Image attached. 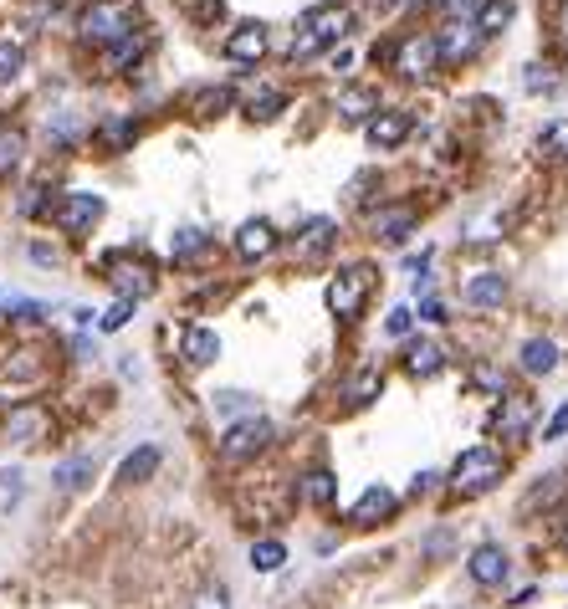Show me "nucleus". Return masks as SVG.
<instances>
[{
    "mask_svg": "<svg viewBox=\"0 0 568 609\" xmlns=\"http://www.w3.org/2000/svg\"><path fill=\"white\" fill-rule=\"evenodd\" d=\"M492 425H497L502 441H522V435H528V425H533V400H528V395H507Z\"/></svg>",
    "mask_w": 568,
    "mask_h": 609,
    "instance_id": "nucleus-14",
    "label": "nucleus"
},
{
    "mask_svg": "<svg viewBox=\"0 0 568 609\" xmlns=\"http://www.w3.org/2000/svg\"><path fill=\"white\" fill-rule=\"evenodd\" d=\"M302 502L308 507H333L338 502V482H333L328 466H313L308 476H302Z\"/></svg>",
    "mask_w": 568,
    "mask_h": 609,
    "instance_id": "nucleus-22",
    "label": "nucleus"
},
{
    "mask_svg": "<svg viewBox=\"0 0 568 609\" xmlns=\"http://www.w3.org/2000/svg\"><path fill=\"white\" fill-rule=\"evenodd\" d=\"M395 512H400V497L389 487H364L359 502L348 507V522H354V528H374V522H389Z\"/></svg>",
    "mask_w": 568,
    "mask_h": 609,
    "instance_id": "nucleus-8",
    "label": "nucleus"
},
{
    "mask_svg": "<svg viewBox=\"0 0 568 609\" xmlns=\"http://www.w3.org/2000/svg\"><path fill=\"white\" fill-rule=\"evenodd\" d=\"M277 113H282V93H272V87L251 98V118H277Z\"/></svg>",
    "mask_w": 568,
    "mask_h": 609,
    "instance_id": "nucleus-39",
    "label": "nucleus"
},
{
    "mask_svg": "<svg viewBox=\"0 0 568 609\" xmlns=\"http://www.w3.org/2000/svg\"><path fill=\"white\" fill-rule=\"evenodd\" d=\"M31 261H41V267H57V251L52 246H31Z\"/></svg>",
    "mask_w": 568,
    "mask_h": 609,
    "instance_id": "nucleus-48",
    "label": "nucleus"
},
{
    "mask_svg": "<svg viewBox=\"0 0 568 609\" xmlns=\"http://www.w3.org/2000/svg\"><path fill=\"white\" fill-rule=\"evenodd\" d=\"M435 482H441V476H435V471H420V476H415V492H430Z\"/></svg>",
    "mask_w": 568,
    "mask_h": 609,
    "instance_id": "nucleus-50",
    "label": "nucleus"
},
{
    "mask_svg": "<svg viewBox=\"0 0 568 609\" xmlns=\"http://www.w3.org/2000/svg\"><path fill=\"white\" fill-rule=\"evenodd\" d=\"M77 26L87 41H123V36H134V6L128 0H93Z\"/></svg>",
    "mask_w": 568,
    "mask_h": 609,
    "instance_id": "nucleus-4",
    "label": "nucleus"
},
{
    "mask_svg": "<svg viewBox=\"0 0 568 609\" xmlns=\"http://www.w3.org/2000/svg\"><path fill=\"white\" fill-rule=\"evenodd\" d=\"M379 395H384V369H379V364H364L354 379L343 384V405H354V410L374 405Z\"/></svg>",
    "mask_w": 568,
    "mask_h": 609,
    "instance_id": "nucleus-17",
    "label": "nucleus"
},
{
    "mask_svg": "<svg viewBox=\"0 0 568 609\" xmlns=\"http://www.w3.org/2000/svg\"><path fill=\"white\" fill-rule=\"evenodd\" d=\"M333 231H338V226L328 221V215H313V221L302 226V236H297V256H302V261H318V256L333 246Z\"/></svg>",
    "mask_w": 568,
    "mask_h": 609,
    "instance_id": "nucleus-20",
    "label": "nucleus"
},
{
    "mask_svg": "<svg viewBox=\"0 0 568 609\" xmlns=\"http://www.w3.org/2000/svg\"><path fill=\"white\" fill-rule=\"evenodd\" d=\"M159 446H139L134 456H123V466H118V482H128V487H134V482H149V476L159 471Z\"/></svg>",
    "mask_w": 568,
    "mask_h": 609,
    "instance_id": "nucleus-23",
    "label": "nucleus"
},
{
    "mask_svg": "<svg viewBox=\"0 0 568 609\" xmlns=\"http://www.w3.org/2000/svg\"><path fill=\"white\" fill-rule=\"evenodd\" d=\"M476 41H482V26L471 21H451L441 36H435V47H441V62H466L476 52Z\"/></svg>",
    "mask_w": 568,
    "mask_h": 609,
    "instance_id": "nucleus-13",
    "label": "nucleus"
},
{
    "mask_svg": "<svg viewBox=\"0 0 568 609\" xmlns=\"http://www.w3.org/2000/svg\"><path fill=\"white\" fill-rule=\"evenodd\" d=\"M180 359L190 369H210L215 359H221V338H215V328H185L180 333Z\"/></svg>",
    "mask_w": 568,
    "mask_h": 609,
    "instance_id": "nucleus-11",
    "label": "nucleus"
},
{
    "mask_svg": "<svg viewBox=\"0 0 568 609\" xmlns=\"http://www.w3.org/2000/svg\"><path fill=\"white\" fill-rule=\"evenodd\" d=\"M502 471H507V461H502L497 446H471L451 466V492L456 497H482V492H492L502 482Z\"/></svg>",
    "mask_w": 568,
    "mask_h": 609,
    "instance_id": "nucleus-1",
    "label": "nucleus"
},
{
    "mask_svg": "<svg viewBox=\"0 0 568 609\" xmlns=\"http://www.w3.org/2000/svg\"><path fill=\"white\" fill-rule=\"evenodd\" d=\"M517 359H522V374H553L558 369V343L553 338H528Z\"/></svg>",
    "mask_w": 568,
    "mask_h": 609,
    "instance_id": "nucleus-21",
    "label": "nucleus"
},
{
    "mask_svg": "<svg viewBox=\"0 0 568 609\" xmlns=\"http://www.w3.org/2000/svg\"><path fill=\"white\" fill-rule=\"evenodd\" d=\"M558 543H563V548H568V522H563V533H558Z\"/></svg>",
    "mask_w": 568,
    "mask_h": 609,
    "instance_id": "nucleus-51",
    "label": "nucleus"
},
{
    "mask_svg": "<svg viewBox=\"0 0 568 609\" xmlns=\"http://www.w3.org/2000/svg\"><path fill=\"white\" fill-rule=\"evenodd\" d=\"M466 384H471V389H482V395H497V400H507V374H502V369H492V364H471Z\"/></svg>",
    "mask_w": 568,
    "mask_h": 609,
    "instance_id": "nucleus-27",
    "label": "nucleus"
},
{
    "mask_svg": "<svg viewBox=\"0 0 568 609\" xmlns=\"http://www.w3.org/2000/svg\"><path fill=\"white\" fill-rule=\"evenodd\" d=\"M435 62H441L435 36H405L400 47H395V72H400V77H430Z\"/></svg>",
    "mask_w": 568,
    "mask_h": 609,
    "instance_id": "nucleus-7",
    "label": "nucleus"
},
{
    "mask_svg": "<svg viewBox=\"0 0 568 609\" xmlns=\"http://www.w3.org/2000/svg\"><path fill=\"white\" fill-rule=\"evenodd\" d=\"M343 36H348V11L343 6H318V11L302 16V36H297L292 57H313L323 47H338Z\"/></svg>",
    "mask_w": 568,
    "mask_h": 609,
    "instance_id": "nucleus-3",
    "label": "nucleus"
},
{
    "mask_svg": "<svg viewBox=\"0 0 568 609\" xmlns=\"http://www.w3.org/2000/svg\"><path fill=\"white\" fill-rule=\"evenodd\" d=\"M185 609H231V589L226 584H200Z\"/></svg>",
    "mask_w": 568,
    "mask_h": 609,
    "instance_id": "nucleus-33",
    "label": "nucleus"
},
{
    "mask_svg": "<svg viewBox=\"0 0 568 609\" xmlns=\"http://www.w3.org/2000/svg\"><path fill=\"white\" fill-rule=\"evenodd\" d=\"M226 57L231 62H261V57H267V26H256V21L236 26L226 36Z\"/></svg>",
    "mask_w": 568,
    "mask_h": 609,
    "instance_id": "nucleus-15",
    "label": "nucleus"
},
{
    "mask_svg": "<svg viewBox=\"0 0 568 609\" xmlns=\"http://www.w3.org/2000/svg\"><path fill=\"white\" fill-rule=\"evenodd\" d=\"M410 328H415V313L410 308H389V318H384V333L389 338H405Z\"/></svg>",
    "mask_w": 568,
    "mask_h": 609,
    "instance_id": "nucleus-40",
    "label": "nucleus"
},
{
    "mask_svg": "<svg viewBox=\"0 0 568 609\" xmlns=\"http://www.w3.org/2000/svg\"><path fill=\"white\" fill-rule=\"evenodd\" d=\"M338 113H343L348 123H359V118L379 113V103H374V93H364V87H348V93L338 98Z\"/></svg>",
    "mask_w": 568,
    "mask_h": 609,
    "instance_id": "nucleus-29",
    "label": "nucleus"
},
{
    "mask_svg": "<svg viewBox=\"0 0 568 609\" xmlns=\"http://www.w3.org/2000/svg\"><path fill=\"white\" fill-rule=\"evenodd\" d=\"M144 57V36L134 31V36H123V41H113V52H108V67L113 72H123L128 62H139Z\"/></svg>",
    "mask_w": 568,
    "mask_h": 609,
    "instance_id": "nucleus-32",
    "label": "nucleus"
},
{
    "mask_svg": "<svg viewBox=\"0 0 568 609\" xmlns=\"http://www.w3.org/2000/svg\"><path fill=\"white\" fill-rule=\"evenodd\" d=\"M512 21V6H507V0H502V6H497V0H492V6L482 11V36H492V31H502Z\"/></svg>",
    "mask_w": 568,
    "mask_h": 609,
    "instance_id": "nucleus-38",
    "label": "nucleus"
},
{
    "mask_svg": "<svg viewBox=\"0 0 568 609\" xmlns=\"http://www.w3.org/2000/svg\"><path fill=\"white\" fill-rule=\"evenodd\" d=\"M103 139H108L113 149H123V144H134V139H139V123H134V118H113V123L103 128Z\"/></svg>",
    "mask_w": 568,
    "mask_h": 609,
    "instance_id": "nucleus-36",
    "label": "nucleus"
},
{
    "mask_svg": "<svg viewBox=\"0 0 568 609\" xmlns=\"http://www.w3.org/2000/svg\"><path fill=\"white\" fill-rule=\"evenodd\" d=\"M21 62H26V47L11 41V36H0V82H11L21 72Z\"/></svg>",
    "mask_w": 568,
    "mask_h": 609,
    "instance_id": "nucleus-34",
    "label": "nucleus"
},
{
    "mask_svg": "<svg viewBox=\"0 0 568 609\" xmlns=\"http://www.w3.org/2000/svg\"><path fill=\"white\" fill-rule=\"evenodd\" d=\"M26 154V139H21V128H0V174H11Z\"/></svg>",
    "mask_w": 568,
    "mask_h": 609,
    "instance_id": "nucleus-31",
    "label": "nucleus"
},
{
    "mask_svg": "<svg viewBox=\"0 0 568 609\" xmlns=\"http://www.w3.org/2000/svg\"><path fill=\"white\" fill-rule=\"evenodd\" d=\"M41 313H47L41 302H16V308H11V318H16V323H36Z\"/></svg>",
    "mask_w": 568,
    "mask_h": 609,
    "instance_id": "nucleus-46",
    "label": "nucleus"
},
{
    "mask_svg": "<svg viewBox=\"0 0 568 609\" xmlns=\"http://www.w3.org/2000/svg\"><path fill=\"white\" fill-rule=\"evenodd\" d=\"M93 456H72V461H62L57 471H52V482H57V492H82L87 482H93Z\"/></svg>",
    "mask_w": 568,
    "mask_h": 609,
    "instance_id": "nucleus-24",
    "label": "nucleus"
},
{
    "mask_svg": "<svg viewBox=\"0 0 568 609\" xmlns=\"http://www.w3.org/2000/svg\"><path fill=\"white\" fill-rule=\"evenodd\" d=\"M420 318H425V323H446V308L430 297V302H420Z\"/></svg>",
    "mask_w": 568,
    "mask_h": 609,
    "instance_id": "nucleus-47",
    "label": "nucleus"
},
{
    "mask_svg": "<svg viewBox=\"0 0 568 609\" xmlns=\"http://www.w3.org/2000/svg\"><path fill=\"white\" fill-rule=\"evenodd\" d=\"M466 302H471V308H502V302H507V277L502 272H476L466 282Z\"/></svg>",
    "mask_w": 568,
    "mask_h": 609,
    "instance_id": "nucleus-18",
    "label": "nucleus"
},
{
    "mask_svg": "<svg viewBox=\"0 0 568 609\" xmlns=\"http://www.w3.org/2000/svg\"><path fill=\"white\" fill-rule=\"evenodd\" d=\"M369 292H374V272L359 261V267H343V272L328 282L323 302H328V313H333L338 323H359V313H364Z\"/></svg>",
    "mask_w": 568,
    "mask_h": 609,
    "instance_id": "nucleus-2",
    "label": "nucleus"
},
{
    "mask_svg": "<svg viewBox=\"0 0 568 609\" xmlns=\"http://www.w3.org/2000/svg\"><path fill=\"white\" fill-rule=\"evenodd\" d=\"M128 318H134V302H128V297H118L113 308H108V313L98 318V328H103V333H118V328H123Z\"/></svg>",
    "mask_w": 568,
    "mask_h": 609,
    "instance_id": "nucleus-37",
    "label": "nucleus"
},
{
    "mask_svg": "<svg viewBox=\"0 0 568 609\" xmlns=\"http://www.w3.org/2000/svg\"><path fill=\"white\" fill-rule=\"evenodd\" d=\"M205 246H210V236H205V231H195V226H185V231H174L169 256H174V261H195Z\"/></svg>",
    "mask_w": 568,
    "mask_h": 609,
    "instance_id": "nucleus-28",
    "label": "nucleus"
},
{
    "mask_svg": "<svg viewBox=\"0 0 568 609\" xmlns=\"http://www.w3.org/2000/svg\"><path fill=\"white\" fill-rule=\"evenodd\" d=\"M507 574H512V558H507L502 543H476V548L466 553V579H471L476 589H502Z\"/></svg>",
    "mask_w": 568,
    "mask_h": 609,
    "instance_id": "nucleus-6",
    "label": "nucleus"
},
{
    "mask_svg": "<svg viewBox=\"0 0 568 609\" xmlns=\"http://www.w3.org/2000/svg\"><path fill=\"white\" fill-rule=\"evenodd\" d=\"M236 256L241 261H261V256H272L277 251V226L272 221H246L241 231H236Z\"/></svg>",
    "mask_w": 568,
    "mask_h": 609,
    "instance_id": "nucleus-12",
    "label": "nucleus"
},
{
    "mask_svg": "<svg viewBox=\"0 0 568 609\" xmlns=\"http://www.w3.org/2000/svg\"><path fill=\"white\" fill-rule=\"evenodd\" d=\"M492 6V0H446V11L456 16V21H466V16H482Z\"/></svg>",
    "mask_w": 568,
    "mask_h": 609,
    "instance_id": "nucleus-43",
    "label": "nucleus"
},
{
    "mask_svg": "<svg viewBox=\"0 0 568 609\" xmlns=\"http://www.w3.org/2000/svg\"><path fill=\"white\" fill-rule=\"evenodd\" d=\"M374 231H379V241H389V246H400V241H410V231H415V210H410V205H395V210H379V215H374Z\"/></svg>",
    "mask_w": 568,
    "mask_h": 609,
    "instance_id": "nucleus-19",
    "label": "nucleus"
},
{
    "mask_svg": "<svg viewBox=\"0 0 568 609\" xmlns=\"http://www.w3.org/2000/svg\"><path fill=\"white\" fill-rule=\"evenodd\" d=\"M215 410L221 415H241V410H251V395H236V389H226V395H215ZM256 415V410H251Z\"/></svg>",
    "mask_w": 568,
    "mask_h": 609,
    "instance_id": "nucleus-41",
    "label": "nucleus"
},
{
    "mask_svg": "<svg viewBox=\"0 0 568 609\" xmlns=\"http://www.w3.org/2000/svg\"><path fill=\"white\" fill-rule=\"evenodd\" d=\"M185 6L195 11V21H221V11H226V0H185Z\"/></svg>",
    "mask_w": 568,
    "mask_h": 609,
    "instance_id": "nucleus-42",
    "label": "nucleus"
},
{
    "mask_svg": "<svg viewBox=\"0 0 568 609\" xmlns=\"http://www.w3.org/2000/svg\"><path fill=\"white\" fill-rule=\"evenodd\" d=\"M41 435V410H11V441H36Z\"/></svg>",
    "mask_w": 568,
    "mask_h": 609,
    "instance_id": "nucleus-35",
    "label": "nucleus"
},
{
    "mask_svg": "<svg viewBox=\"0 0 568 609\" xmlns=\"http://www.w3.org/2000/svg\"><path fill=\"white\" fill-rule=\"evenodd\" d=\"M528 87H553V77H548V67H528Z\"/></svg>",
    "mask_w": 568,
    "mask_h": 609,
    "instance_id": "nucleus-49",
    "label": "nucleus"
},
{
    "mask_svg": "<svg viewBox=\"0 0 568 609\" xmlns=\"http://www.w3.org/2000/svg\"><path fill=\"white\" fill-rule=\"evenodd\" d=\"M267 446H272V425L261 415H246V420L226 425V435H221V456L226 461H256Z\"/></svg>",
    "mask_w": 568,
    "mask_h": 609,
    "instance_id": "nucleus-5",
    "label": "nucleus"
},
{
    "mask_svg": "<svg viewBox=\"0 0 568 609\" xmlns=\"http://www.w3.org/2000/svg\"><path fill=\"white\" fill-rule=\"evenodd\" d=\"M98 215H103V195H87V190H77V195H67V200L57 205V226L77 236V231H87V226H93Z\"/></svg>",
    "mask_w": 568,
    "mask_h": 609,
    "instance_id": "nucleus-10",
    "label": "nucleus"
},
{
    "mask_svg": "<svg viewBox=\"0 0 568 609\" xmlns=\"http://www.w3.org/2000/svg\"><path fill=\"white\" fill-rule=\"evenodd\" d=\"M246 558H251V569H256V574H277L282 563H287V543H277V538H256Z\"/></svg>",
    "mask_w": 568,
    "mask_h": 609,
    "instance_id": "nucleus-25",
    "label": "nucleus"
},
{
    "mask_svg": "<svg viewBox=\"0 0 568 609\" xmlns=\"http://www.w3.org/2000/svg\"><path fill=\"white\" fill-rule=\"evenodd\" d=\"M364 139H369L374 149H400V144L410 139V113H405V108H384V113H374V118L364 123Z\"/></svg>",
    "mask_w": 568,
    "mask_h": 609,
    "instance_id": "nucleus-9",
    "label": "nucleus"
},
{
    "mask_svg": "<svg viewBox=\"0 0 568 609\" xmlns=\"http://www.w3.org/2000/svg\"><path fill=\"white\" fill-rule=\"evenodd\" d=\"M226 108H231V93H226V87H205V93H195V103H190L195 118H221Z\"/></svg>",
    "mask_w": 568,
    "mask_h": 609,
    "instance_id": "nucleus-30",
    "label": "nucleus"
},
{
    "mask_svg": "<svg viewBox=\"0 0 568 609\" xmlns=\"http://www.w3.org/2000/svg\"><path fill=\"white\" fill-rule=\"evenodd\" d=\"M543 149L548 154H568V123H553L548 134H543Z\"/></svg>",
    "mask_w": 568,
    "mask_h": 609,
    "instance_id": "nucleus-45",
    "label": "nucleus"
},
{
    "mask_svg": "<svg viewBox=\"0 0 568 609\" xmlns=\"http://www.w3.org/2000/svg\"><path fill=\"white\" fill-rule=\"evenodd\" d=\"M563 430H568V400L553 410V420L543 425V441H563Z\"/></svg>",
    "mask_w": 568,
    "mask_h": 609,
    "instance_id": "nucleus-44",
    "label": "nucleus"
},
{
    "mask_svg": "<svg viewBox=\"0 0 568 609\" xmlns=\"http://www.w3.org/2000/svg\"><path fill=\"white\" fill-rule=\"evenodd\" d=\"M113 287H118V297H128V302H139V297L154 292V282H149L144 267H118V272H113Z\"/></svg>",
    "mask_w": 568,
    "mask_h": 609,
    "instance_id": "nucleus-26",
    "label": "nucleus"
},
{
    "mask_svg": "<svg viewBox=\"0 0 568 609\" xmlns=\"http://www.w3.org/2000/svg\"><path fill=\"white\" fill-rule=\"evenodd\" d=\"M405 369L415 374V379H435L446 369V348L435 343V338H415L410 348H405Z\"/></svg>",
    "mask_w": 568,
    "mask_h": 609,
    "instance_id": "nucleus-16",
    "label": "nucleus"
}]
</instances>
